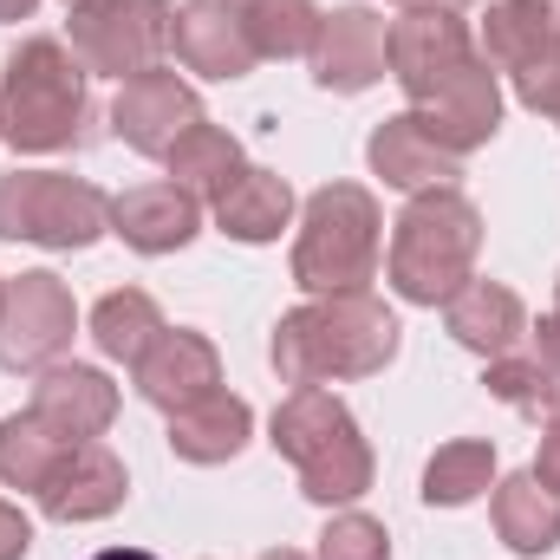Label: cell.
Segmentation results:
<instances>
[{
    "mask_svg": "<svg viewBox=\"0 0 560 560\" xmlns=\"http://www.w3.org/2000/svg\"><path fill=\"white\" fill-rule=\"evenodd\" d=\"M268 359H275L280 385L372 378L398 359V319L378 293H319V300L280 313Z\"/></svg>",
    "mask_w": 560,
    "mask_h": 560,
    "instance_id": "1",
    "label": "cell"
},
{
    "mask_svg": "<svg viewBox=\"0 0 560 560\" xmlns=\"http://www.w3.org/2000/svg\"><path fill=\"white\" fill-rule=\"evenodd\" d=\"M0 138L26 156L92 143V72L52 33H33L0 66Z\"/></svg>",
    "mask_w": 560,
    "mask_h": 560,
    "instance_id": "2",
    "label": "cell"
},
{
    "mask_svg": "<svg viewBox=\"0 0 560 560\" xmlns=\"http://www.w3.org/2000/svg\"><path fill=\"white\" fill-rule=\"evenodd\" d=\"M268 443H275V456L300 469V495L319 509H352L378 476V456H372L359 418L326 385H293L275 405Z\"/></svg>",
    "mask_w": 560,
    "mask_h": 560,
    "instance_id": "3",
    "label": "cell"
},
{
    "mask_svg": "<svg viewBox=\"0 0 560 560\" xmlns=\"http://www.w3.org/2000/svg\"><path fill=\"white\" fill-rule=\"evenodd\" d=\"M482 255V209L463 189H423L405 202V215L392 222V255L385 275L392 293L411 306H443L456 287L476 280Z\"/></svg>",
    "mask_w": 560,
    "mask_h": 560,
    "instance_id": "4",
    "label": "cell"
},
{
    "mask_svg": "<svg viewBox=\"0 0 560 560\" xmlns=\"http://www.w3.org/2000/svg\"><path fill=\"white\" fill-rule=\"evenodd\" d=\"M385 261V209L365 183H319L300 209L293 280L319 293H372Z\"/></svg>",
    "mask_w": 560,
    "mask_h": 560,
    "instance_id": "5",
    "label": "cell"
},
{
    "mask_svg": "<svg viewBox=\"0 0 560 560\" xmlns=\"http://www.w3.org/2000/svg\"><path fill=\"white\" fill-rule=\"evenodd\" d=\"M112 235V196L72 170H7L0 176V242H33L79 255Z\"/></svg>",
    "mask_w": 560,
    "mask_h": 560,
    "instance_id": "6",
    "label": "cell"
},
{
    "mask_svg": "<svg viewBox=\"0 0 560 560\" xmlns=\"http://www.w3.org/2000/svg\"><path fill=\"white\" fill-rule=\"evenodd\" d=\"M176 7L170 0H79L66 20V46L92 79H138L170 59Z\"/></svg>",
    "mask_w": 560,
    "mask_h": 560,
    "instance_id": "7",
    "label": "cell"
},
{
    "mask_svg": "<svg viewBox=\"0 0 560 560\" xmlns=\"http://www.w3.org/2000/svg\"><path fill=\"white\" fill-rule=\"evenodd\" d=\"M469 59H482V52H476V26H469L463 0H418L385 33V66L405 85L411 105H423L430 92H443Z\"/></svg>",
    "mask_w": 560,
    "mask_h": 560,
    "instance_id": "8",
    "label": "cell"
},
{
    "mask_svg": "<svg viewBox=\"0 0 560 560\" xmlns=\"http://www.w3.org/2000/svg\"><path fill=\"white\" fill-rule=\"evenodd\" d=\"M72 332H79V306H72V287L52 268L7 280V300H0V372H46V365H59Z\"/></svg>",
    "mask_w": 560,
    "mask_h": 560,
    "instance_id": "9",
    "label": "cell"
},
{
    "mask_svg": "<svg viewBox=\"0 0 560 560\" xmlns=\"http://www.w3.org/2000/svg\"><path fill=\"white\" fill-rule=\"evenodd\" d=\"M385 20L372 13V7H332V13H319V33H313V52H306V66H313V85L319 92H332V98H359V92H372L392 66H385Z\"/></svg>",
    "mask_w": 560,
    "mask_h": 560,
    "instance_id": "10",
    "label": "cell"
},
{
    "mask_svg": "<svg viewBox=\"0 0 560 560\" xmlns=\"http://www.w3.org/2000/svg\"><path fill=\"white\" fill-rule=\"evenodd\" d=\"M189 125H202V98H196L189 79H176L163 66L125 79L118 98H112V138L125 150H138V156H163Z\"/></svg>",
    "mask_w": 560,
    "mask_h": 560,
    "instance_id": "11",
    "label": "cell"
},
{
    "mask_svg": "<svg viewBox=\"0 0 560 560\" xmlns=\"http://www.w3.org/2000/svg\"><path fill=\"white\" fill-rule=\"evenodd\" d=\"M170 52L183 59V72L196 79H248L261 66L255 39H248V7L242 0H183L176 7V33Z\"/></svg>",
    "mask_w": 560,
    "mask_h": 560,
    "instance_id": "12",
    "label": "cell"
},
{
    "mask_svg": "<svg viewBox=\"0 0 560 560\" xmlns=\"http://www.w3.org/2000/svg\"><path fill=\"white\" fill-rule=\"evenodd\" d=\"M131 378H138L143 405H156L170 418V411H183V405H196V398H209L222 385V352L196 326H163L143 346V359L131 365Z\"/></svg>",
    "mask_w": 560,
    "mask_h": 560,
    "instance_id": "13",
    "label": "cell"
},
{
    "mask_svg": "<svg viewBox=\"0 0 560 560\" xmlns=\"http://www.w3.org/2000/svg\"><path fill=\"white\" fill-rule=\"evenodd\" d=\"M125 495H131L125 456L105 450V443H72L66 463L46 476V489H39L33 502H39L46 522H66V528H72V522H105V515H118Z\"/></svg>",
    "mask_w": 560,
    "mask_h": 560,
    "instance_id": "14",
    "label": "cell"
},
{
    "mask_svg": "<svg viewBox=\"0 0 560 560\" xmlns=\"http://www.w3.org/2000/svg\"><path fill=\"white\" fill-rule=\"evenodd\" d=\"M411 118H418L450 156L482 150V143L502 131V85H495V66H489V59H469L443 92H430L423 105H411Z\"/></svg>",
    "mask_w": 560,
    "mask_h": 560,
    "instance_id": "15",
    "label": "cell"
},
{
    "mask_svg": "<svg viewBox=\"0 0 560 560\" xmlns=\"http://www.w3.org/2000/svg\"><path fill=\"white\" fill-rule=\"evenodd\" d=\"M33 418L59 430L66 443H98L118 423V385L98 365H46L33 378Z\"/></svg>",
    "mask_w": 560,
    "mask_h": 560,
    "instance_id": "16",
    "label": "cell"
},
{
    "mask_svg": "<svg viewBox=\"0 0 560 560\" xmlns=\"http://www.w3.org/2000/svg\"><path fill=\"white\" fill-rule=\"evenodd\" d=\"M112 235L138 255H176L202 235V202L183 183H138L125 196H112Z\"/></svg>",
    "mask_w": 560,
    "mask_h": 560,
    "instance_id": "17",
    "label": "cell"
},
{
    "mask_svg": "<svg viewBox=\"0 0 560 560\" xmlns=\"http://www.w3.org/2000/svg\"><path fill=\"white\" fill-rule=\"evenodd\" d=\"M365 163H372V176H385V189H405V196L456 189V176H463V156H450L411 112L385 118V125L365 138Z\"/></svg>",
    "mask_w": 560,
    "mask_h": 560,
    "instance_id": "18",
    "label": "cell"
},
{
    "mask_svg": "<svg viewBox=\"0 0 560 560\" xmlns=\"http://www.w3.org/2000/svg\"><path fill=\"white\" fill-rule=\"evenodd\" d=\"M463 13L476 26V52L495 72H522L560 39V0H463Z\"/></svg>",
    "mask_w": 560,
    "mask_h": 560,
    "instance_id": "19",
    "label": "cell"
},
{
    "mask_svg": "<svg viewBox=\"0 0 560 560\" xmlns=\"http://www.w3.org/2000/svg\"><path fill=\"white\" fill-rule=\"evenodd\" d=\"M443 332H450L463 352H476V359H502V352L522 346L528 306H522V293L502 287V280H469V287H456V293L443 300Z\"/></svg>",
    "mask_w": 560,
    "mask_h": 560,
    "instance_id": "20",
    "label": "cell"
},
{
    "mask_svg": "<svg viewBox=\"0 0 560 560\" xmlns=\"http://www.w3.org/2000/svg\"><path fill=\"white\" fill-rule=\"evenodd\" d=\"M248 436H255V411H248V398H235V392H222V385H215L209 398L170 411V450H176L183 463H196V469L235 463V456L248 450Z\"/></svg>",
    "mask_w": 560,
    "mask_h": 560,
    "instance_id": "21",
    "label": "cell"
},
{
    "mask_svg": "<svg viewBox=\"0 0 560 560\" xmlns=\"http://www.w3.org/2000/svg\"><path fill=\"white\" fill-rule=\"evenodd\" d=\"M215 229L229 235V242H248V248H261V242H280V229L293 222V189H287V176L280 170H261V163H248L215 202Z\"/></svg>",
    "mask_w": 560,
    "mask_h": 560,
    "instance_id": "22",
    "label": "cell"
},
{
    "mask_svg": "<svg viewBox=\"0 0 560 560\" xmlns=\"http://www.w3.org/2000/svg\"><path fill=\"white\" fill-rule=\"evenodd\" d=\"M489 515H495L502 548H515V555L535 560V555H555V548H560V495L535 476V469L502 476V482H495Z\"/></svg>",
    "mask_w": 560,
    "mask_h": 560,
    "instance_id": "23",
    "label": "cell"
},
{
    "mask_svg": "<svg viewBox=\"0 0 560 560\" xmlns=\"http://www.w3.org/2000/svg\"><path fill=\"white\" fill-rule=\"evenodd\" d=\"M163 163H170V183H183L196 202H202V196L215 202V196L248 170L235 131H222V125H209V118H202V125H189L183 138L170 143V150H163Z\"/></svg>",
    "mask_w": 560,
    "mask_h": 560,
    "instance_id": "24",
    "label": "cell"
},
{
    "mask_svg": "<svg viewBox=\"0 0 560 560\" xmlns=\"http://www.w3.org/2000/svg\"><path fill=\"white\" fill-rule=\"evenodd\" d=\"M489 489H495V443L489 436L436 443V456L423 463V502L430 509H469Z\"/></svg>",
    "mask_w": 560,
    "mask_h": 560,
    "instance_id": "25",
    "label": "cell"
},
{
    "mask_svg": "<svg viewBox=\"0 0 560 560\" xmlns=\"http://www.w3.org/2000/svg\"><path fill=\"white\" fill-rule=\"evenodd\" d=\"M163 332V306L143 293V287H112L98 306H92V346L105 352V359H125V365H138L143 346Z\"/></svg>",
    "mask_w": 560,
    "mask_h": 560,
    "instance_id": "26",
    "label": "cell"
},
{
    "mask_svg": "<svg viewBox=\"0 0 560 560\" xmlns=\"http://www.w3.org/2000/svg\"><path fill=\"white\" fill-rule=\"evenodd\" d=\"M66 450H72V443H66L59 430H46L33 411L0 418V482H7V489L39 495V489H46V476L66 463Z\"/></svg>",
    "mask_w": 560,
    "mask_h": 560,
    "instance_id": "27",
    "label": "cell"
},
{
    "mask_svg": "<svg viewBox=\"0 0 560 560\" xmlns=\"http://www.w3.org/2000/svg\"><path fill=\"white\" fill-rule=\"evenodd\" d=\"M248 7V39L261 59H306L313 33H319V7L313 0H242Z\"/></svg>",
    "mask_w": 560,
    "mask_h": 560,
    "instance_id": "28",
    "label": "cell"
},
{
    "mask_svg": "<svg viewBox=\"0 0 560 560\" xmlns=\"http://www.w3.org/2000/svg\"><path fill=\"white\" fill-rule=\"evenodd\" d=\"M482 385H489V398H502V405L522 411V418H555L560 411V378L535 359V352H502V359H489Z\"/></svg>",
    "mask_w": 560,
    "mask_h": 560,
    "instance_id": "29",
    "label": "cell"
},
{
    "mask_svg": "<svg viewBox=\"0 0 560 560\" xmlns=\"http://www.w3.org/2000/svg\"><path fill=\"white\" fill-rule=\"evenodd\" d=\"M313 560H392V535H385L378 515H365V509H339V515L319 528Z\"/></svg>",
    "mask_w": 560,
    "mask_h": 560,
    "instance_id": "30",
    "label": "cell"
},
{
    "mask_svg": "<svg viewBox=\"0 0 560 560\" xmlns=\"http://www.w3.org/2000/svg\"><path fill=\"white\" fill-rule=\"evenodd\" d=\"M509 79H515V98H522L535 118H555L560 125V39L541 46V52H535L522 72H509Z\"/></svg>",
    "mask_w": 560,
    "mask_h": 560,
    "instance_id": "31",
    "label": "cell"
},
{
    "mask_svg": "<svg viewBox=\"0 0 560 560\" xmlns=\"http://www.w3.org/2000/svg\"><path fill=\"white\" fill-rule=\"evenodd\" d=\"M26 548H33V522L13 502H0V560H26Z\"/></svg>",
    "mask_w": 560,
    "mask_h": 560,
    "instance_id": "32",
    "label": "cell"
},
{
    "mask_svg": "<svg viewBox=\"0 0 560 560\" xmlns=\"http://www.w3.org/2000/svg\"><path fill=\"white\" fill-rule=\"evenodd\" d=\"M535 476H541V482H548V489L560 495V411H555L548 423H541V450H535Z\"/></svg>",
    "mask_w": 560,
    "mask_h": 560,
    "instance_id": "33",
    "label": "cell"
},
{
    "mask_svg": "<svg viewBox=\"0 0 560 560\" xmlns=\"http://www.w3.org/2000/svg\"><path fill=\"white\" fill-rule=\"evenodd\" d=\"M528 332H535V359L560 378V306L555 313H541V326H528Z\"/></svg>",
    "mask_w": 560,
    "mask_h": 560,
    "instance_id": "34",
    "label": "cell"
},
{
    "mask_svg": "<svg viewBox=\"0 0 560 560\" xmlns=\"http://www.w3.org/2000/svg\"><path fill=\"white\" fill-rule=\"evenodd\" d=\"M33 7H39V0H0V26H7V20H33Z\"/></svg>",
    "mask_w": 560,
    "mask_h": 560,
    "instance_id": "35",
    "label": "cell"
},
{
    "mask_svg": "<svg viewBox=\"0 0 560 560\" xmlns=\"http://www.w3.org/2000/svg\"><path fill=\"white\" fill-rule=\"evenodd\" d=\"M92 560H156L150 548H105V555H92Z\"/></svg>",
    "mask_w": 560,
    "mask_h": 560,
    "instance_id": "36",
    "label": "cell"
},
{
    "mask_svg": "<svg viewBox=\"0 0 560 560\" xmlns=\"http://www.w3.org/2000/svg\"><path fill=\"white\" fill-rule=\"evenodd\" d=\"M261 560H306V555H300V548H268Z\"/></svg>",
    "mask_w": 560,
    "mask_h": 560,
    "instance_id": "37",
    "label": "cell"
},
{
    "mask_svg": "<svg viewBox=\"0 0 560 560\" xmlns=\"http://www.w3.org/2000/svg\"><path fill=\"white\" fill-rule=\"evenodd\" d=\"M555 306H560V275H555Z\"/></svg>",
    "mask_w": 560,
    "mask_h": 560,
    "instance_id": "38",
    "label": "cell"
},
{
    "mask_svg": "<svg viewBox=\"0 0 560 560\" xmlns=\"http://www.w3.org/2000/svg\"><path fill=\"white\" fill-rule=\"evenodd\" d=\"M0 300H7V280H0Z\"/></svg>",
    "mask_w": 560,
    "mask_h": 560,
    "instance_id": "39",
    "label": "cell"
},
{
    "mask_svg": "<svg viewBox=\"0 0 560 560\" xmlns=\"http://www.w3.org/2000/svg\"><path fill=\"white\" fill-rule=\"evenodd\" d=\"M66 7H79V0H66Z\"/></svg>",
    "mask_w": 560,
    "mask_h": 560,
    "instance_id": "40",
    "label": "cell"
},
{
    "mask_svg": "<svg viewBox=\"0 0 560 560\" xmlns=\"http://www.w3.org/2000/svg\"><path fill=\"white\" fill-rule=\"evenodd\" d=\"M405 7H418V0H405Z\"/></svg>",
    "mask_w": 560,
    "mask_h": 560,
    "instance_id": "41",
    "label": "cell"
}]
</instances>
